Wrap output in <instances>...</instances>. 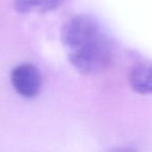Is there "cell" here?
Listing matches in <instances>:
<instances>
[{"instance_id":"1","label":"cell","mask_w":152,"mask_h":152,"mask_svg":"<svg viewBox=\"0 0 152 152\" xmlns=\"http://www.w3.org/2000/svg\"><path fill=\"white\" fill-rule=\"evenodd\" d=\"M61 42L71 66L83 75L103 72L114 57L112 40L95 17L75 15L63 25Z\"/></svg>"},{"instance_id":"2","label":"cell","mask_w":152,"mask_h":152,"mask_svg":"<svg viewBox=\"0 0 152 152\" xmlns=\"http://www.w3.org/2000/svg\"><path fill=\"white\" fill-rule=\"evenodd\" d=\"M11 83L16 93L26 99H32L40 94L42 89V74L30 63H21L12 69Z\"/></svg>"},{"instance_id":"3","label":"cell","mask_w":152,"mask_h":152,"mask_svg":"<svg viewBox=\"0 0 152 152\" xmlns=\"http://www.w3.org/2000/svg\"><path fill=\"white\" fill-rule=\"evenodd\" d=\"M129 83L137 93L152 94V63L133 67L129 73Z\"/></svg>"},{"instance_id":"4","label":"cell","mask_w":152,"mask_h":152,"mask_svg":"<svg viewBox=\"0 0 152 152\" xmlns=\"http://www.w3.org/2000/svg\"><path fill=\"white\" fill-rule=\"evenodd\" d=\"M65 1L66 0H41L40 7L38 11L42 14L50 13V12L58 9Z\"/></svg>"},{"instance_id":"5","label":"cell","mask_w":152,"mask_h":152,"mask_svg":"<svg viewBox=\"0 0 152 152\" xmlns=\"http://www.w3.org/2000/svg\"><path fill=\"white\" fill-rule=\"evenodd\" d=\"M107 152H137L133 147H116Z\"/></svg>"},{"instance_id":"6","label":"cell","mask_w":152,"mask_h":152,"mask_svg":"<svg viewBox=\"0 0 152 152\" xmlns=\"http://www.w3.org/2000/svg\"><path fill=\"white\" fill-rule=\"evenodd\" d=\"M39 1H40V3H41V0H39Z\"/></svg>"}]
</instances>
